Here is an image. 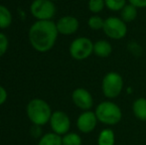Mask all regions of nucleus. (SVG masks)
<instances>
[{
  "label": "nucleus",
  "instance_id": "f257e3e1",
  "mask_svg": "<svg viewBox=\"0 0 146 145\" xmlns=\"http://www.w3.org/2000/svg\"><path fill=\"white\" fill-rule=\"evenodd\" d=\"M58 34L56 23L51 20H38L29 30V41L36 51L48 52L54 47Z\"/></svg>",
  "mask_w": 146,
  "mask_h": 145
},
{
  "label": "nucleus",
  "instance_id": "f03ea898",
  "mask_svg": "<svg viewBox=\"0 0 146 145\" xmlns=\"http://www.w3.org/2000/svg\"><path fill=\"white\" fill-rule=\"evenodd\" d=\"M98 122L108 126L116 125L122 119V111L118 105L111 101H100L94 110Z\"/></svg>",
  "mask_w": 146,
  "mask_h": 145
},
{
  "label": "nucleus",
  "instance_id": "7ed1b4c3",
  "mask_svg": "<svg viewBox=\"0 0 146 145\" xmlns=\"http://www.w3.org/2000/svg\"><path fill=\"white\" fill-rule=\"evenodd\" d=\"M27 116L34 125L42 126L50 122L52 110L48 103L41 99H34L27 105Z\"/></svg>",
  "mask_w": 146,
  "mask_h": 145
},
{
  "label": "nucleus",
  "instance_id": "20e7f679",
  "mask_svg": "<svg viewBox=\"0 0 146 145\" xmlns=\"http://www.w3.org/2000/svg\"><path fill=\"white\" fill-rule=\"evenodd\" d=\"M124 89L122 75L117 72H108L104 75L102 81V93L106 99H114L121 95Z\"/></svg>",
  "mask_w": 146,
  "mask_h": 145
},
{
  "label": "nucleus",
  "instance_id": "39448f33",
  "mask_svg": "<svg viewBox=\"0 0 146 145\" xmlns=\"http://www.w3.org/2000/svg\"><path fill=\"white\" fill-rule=\"evenodd\" d=\"M70 55L77 61H83L94 54V43L88 37H78L70 45Z\"/></svg>",
  "mask_w": 146,
  "mask_h": 145
},
{
  "label": "nucleus",
  "instance_id": "423d86ee",
  "mask_svg": "<svg viewBox=\"0 0 146 145\" xmlns=\"http://www.w3.org/2000/svg\"><path fill=\"white\" fill-rule=\"evenodd\" d=\"M127 24L120 17L110 16L104 19V35L112 40H121L127 35Z\"/></svg>",
  "mask_w": 146,
  "mask_h": 145
},
{
  "label": "nucleus",
  "instance_id": "0eeeda50",
  "mask_svg": "<svg viewBox=\"0 0 146 145\" xmlns=\"http://www.w3.org/2000/svg\"><path fill=\"white\" fill-rule=\"evenodd\" d=\"M31 13L39 21L51 20L56 13L55 4L51 0H34L31 4Z\"/></svg>",
  "mask_w": 146,
  "mask_h": 145
},
{
  "label": "nucleus",
  "instance_id": "6e6552de",
  "mask_svg": "<svg viewBox=\"0 0 146 145\" xmlns=\"http://www.w3.org/2000/svg\"><path fill=\"white\" fill-rule=\"evenodd\" d=\"M50 125L53 132L59 135H65L71 128V119L66 112L57 110L52 113L50 118Z\"/></svg>",
  "mask_w": 146,
  "mask_h": 145
},
{
  "label": "nucleus",
  "instance_id": "1a4fd4ad",
  "mask_svg": "<svg viewBox=\"0 0 146 145\" xmlns=\"http://www.w3.org/2000/svg\"><path fill=\"white\" fill-rule=\"evenodd\" d=\"M72 99L74 105L84 111L90 110V109L94 107V97L92 93L84 87L76 89L72 93Z\"/></svg>",
  "mask_w": 146,
  "mask_h": 145
},
{
  "label": "nucleus",
  "instance_id": "9d476101",
  "mask_svg": "<svg viewBox=\"0 0 146 145\" xmlns=\"http://www.w3.org/2000/svg\"><path fill=\"white\" fill-rule=\"evenodd\" d=\"M98 117L94 111L86 110L82 112L77 119V127L82 133H90L96 129L98 125Z\"/></svg>",
  "mask_w": 146,
  "mask_h": 145
},
{
  "label": "nucleus",
  "instance_id": "9b49d317",
  "mask_svg": "<svg viewBox=\"0 0 146 145\" xmlns=\"http://www.w3.org/2000/svg\"><path fill=\"white\" fill-rule=\"evenodd\" d=\"M57 29L59 34L62 35H73L78 31L80 27L79 20L74 16H64L60 18L58 22L56 23Z\"/></svg>",
  "mask_w": 146,
  "mask_h": 145
},
{
  "label": "nucleus",
  "instance_id": "f8f14e48",
  "mask_svg": "<svg viewBox=\"0 0 146 145\" xmlns=\"http://www.w3.org/2000/svg\"><path fill=\"white\" fill-rule=\"evenodd\" d=\"M112 46L106 40H98L94 43V54L98 58H108L112 54Z\"/></svg>",
  "mask_w": 146,
  "mask_h": 145
},
{
  "label": "nucleus",
  "instance_id": "ddd939ff",
  "mask_svg": "<svg viewBox=\"0 0 146 145\" xmlns=\"http://www.w3.org/2000/svg\"><path fill=\"white\" fill-rule=\"evenodd\" d=\"M133 115L140 121H146V99L138 97L132 103Z\"/></svg>",
  "mask_w": 146,
  "mask_h": 145
},
{
  "label": "nucleus",
  "instance_id": "4468645a",
  "mask_svg": "<svg viewBox=\"0 0 146 145\" xmlns=\"http://www.w3.org/2000/svg\"><path fill=\"white\" fill-rule=\"evenodd\" d=\"M115 134L111 128H104L98 136V145H114Z\"/></svg>",
  "mask_w": 146,
  "mask_h": 145
},
{
  "label": "nucleus",
  "instance_id": "2eb2a0df",
  "mask_svg": "<svg viewBox=\"0 0 146 145\" xmlns=\"http://www.w3.org/2000/svg\"><path fill=\"white\" fill-rule=\"evenodd\" d=\"M119 13H120L119 17H120L125 23L128 24V23L133 22L137 18L138 9H137L136 7H134L133 5H131L130 3H127Z\"/></svg>",
  "mask_w": 146,
  "mask_h": 145
},
{
  "label": "nucleus",
  "instance_id": "dca6fc26",
  "mask_svg": "<svg viewBox=\"0 0 146 145\" xmlns=\"http://www.w3.org/2000/svg\"><path fill=\"white\" fill-rule=\"evenodd\" d=\"M38 145H63L62 137L61 135L54 133V132L46 133L40 138Z\"/></svg>",
  "mask_w": 146,
  "mask_h": 145
},
{
  "label": "nucleus",
  "instance_id": "f3484780",
  "mask_svg": "<svg viewBox=\"0 0 146 145\" xmlns=\"http://www.w3.org/2000/svg\"><path fill=\"white\" fill-rule=\"evenodd\" d=\"M12 23V15L8 8L0 5V29L9 27Z\"/></svg>",
  "mask_w": 146,
  "mask_h": 145
},
{
  "label": "nucleus",
  "instance_id": "a211bd4d",
  "mask_svg": "<svg viewBox=\"0 0 146 145\" xmlns=\"http://www.w3.org/2000/svg\"><path fill=\"white\" fill-rule=\"evenodd\" d=\"M62 143L63 145H82L83 140L80 134L76 132H68L62 137Z\"/></svg>",
  "mask_w": 146,
  "mask_h": 145
},
{
  "label": "nucleus",
  "instance_id": "6ab92c4d",
  "mask_svg": "<svg viewBox=\"0 0 146 145\" xmlns=\"http://www.w3.org/2000/svg\"><path fill=\"white\" fill-rule=\"evenodd\" d=\"M106 8L112 12H120L125 5L128 3L127 0H104Z\"/></svg>",
  "mask_w": 146,
  "mask_h": 145
},
{
  "label": "nucleus",
  "instance_id": "aec40b11",
  "mask_svg": "<svg viewBox=\"0 0 146 145\" xmlns=\"http://www.w3.org/2000/svg\"><path fill=\"white\" fill-rule=\"evenodd\" d=\"M104 19H102L98 15H92L88 18V26L94 31H98V30L104 29Z\"/></svg>",
  "mask_w": 146,
  "mask_h": 145
},
{
  "label": "nucleus",
  "instance_id": "412c9836",
  "mask_svg": "<svg viewBox=\"0 0 146 145\" xmlns=\"http://www.w3.org/2000/svg\"><path fill=\"white\" fill-rule=\"evenodd\" d=\"M88 7L92 14L98 15L106 8V2L104 0H88Z\"/></svg>",
  "mask_w": 146,
  "mask_h": 145
},
{
  "label": "nucleus",
  "instance_id": "4be33fe9",
  "mask_svg": "<svg viewBox=\"0 0 146 145\" xmlns=\"http://www.w3.org/2000/svg\"><path fill=\"white\" fill-rule=\"evenodd\" d=\"M8 49V39L3 33L0 32V57L6 53Z\"/></svg>",
  "mask_w": 146,
  "mask_h": 145
},
{
  "label": "nucleus",
  "instance_id": "5701e85b",
  "mask_svg": "<svg viewBox=\"0 0 146 145\" xmlns=\"http://www.w3.org/2000/svg\"><path fill=\"white\" fill-rule=\"evenodd\" d=\"M128 3L136 7L137 9H142L146 8V0H127Z\"/></svg>",
  "mask_w": 146,
  "mask_h": 145
},
{
  "label": "nucleus",
  "instance_id": "b1692460",
  "mask_svg": "<svg viewBox=\"0 0 146 145\" xmlns=\"http://www.w3.org/2000/svg\"><path fill=\"white\" fill-rule=\"evenodd\" d=\"M7 99V91L3 87L0 85V105H2Z\"/></svg>",
  "mask_w": 146,
  "mask_h": 145
},
{
  "label": "nucleus",
  "instance_id": "393cba45",
  "mask_svg": "<svg viewBox=\"0 0 146 145\" xmlns=\"http://www.w3.org/2000/svg\"><path fill=\"white\" fill-rule=\"evenodd\" d=\"M51 1H57V0H51Z\"/></svg>",
  "mask_w": 146,
  "mask_h": 145
}]
</instances>
